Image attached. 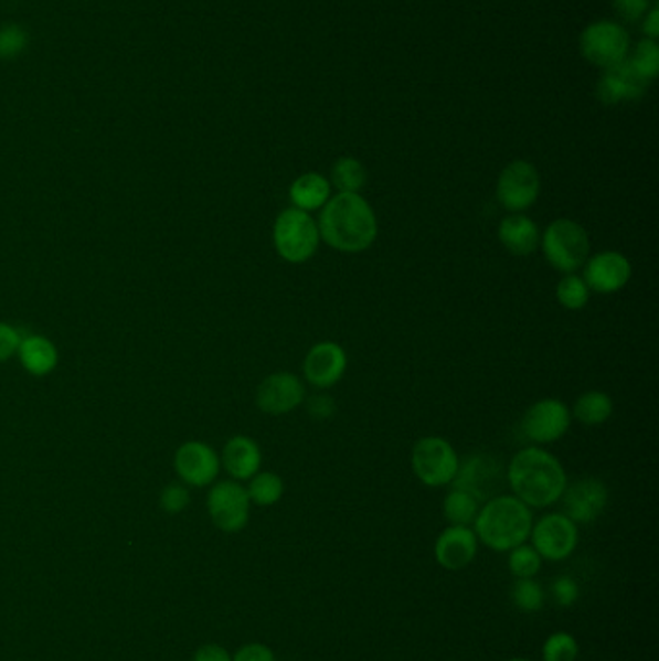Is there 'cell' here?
I'll list each match as a JSON object with an SVG mask.
<instances>
[{"instance_id": "cell-14", "label": "cell", "mask_w": 659, "mask_h": 661, "mask_svg": "<svg viewBox=\"0 0 659 661\" xmlns=\"http://www.w3.org/2000/svg\"><path fill=\"white\" fill-rule=\"evenodd\" d=\"M582 267V279L588 285L589 292L597 295H615L627 287L633 277V265L628 257L613 249H605L596 256L588 257Z\"/></svg>"}, {"instance_id": "cell-9", "label": "cell", "mask_w": 659, "mask_h": 661, "mask_svg": "<svg viewBox=\"0 0 659 661\" xmlns=\"http://www.w3.org/2000/svg\"><path fill=\"white\" fill-rule=\"evenodd\" d=\"M528 540L543 561H565L578 545V524L563 513L545 514L534 522Z\"/></svg>"}, {"instance_id": "cell-15", "label": "cell", "mask_w": 659, "mask_h": 661, "mask_svg": "<svg viewBox=\"0 0 659 661\" xmlns=\"http://www.w3.org/2000/svg\"><path fill=\"white\" fill-rule=\"evenodd\" d=\"M306 398V387L298 375L290 372H277L267 375L259 390L256 401L259 411L272 416L295 413Z\"/></svg>"}, {"instance_id": "cell-18", "label": "cell", "mask_w": 659, "mask_h": 661, "mask_svg": "<svg viewBox=\"0 0 659 661\" xmlns=\"http://www.w3.org/2000/svg\"><path fill=\"white\" fill-rule=\"evenodd\" d=\"M174 468L182 478V482L194 486V488H203V486L215 482L221 460L210 445L202 444V441H188L177 451Z\"/></svg>"}, {"instance_id": "cell-23", "label": "cell", "mask_w": 659, "mask_h": 661, "mask_svg": "<svg viewBox=\"0 0 659 661\" xmlns=\"http://www.w3.org/2000/svg\"><path fill=\"white\" fill-rule=\"evenodd\" d=\"M18 356L22 366L32 375H47L55 370L59 364V352L55 344L49 341L47 337L30 335L22 339Z\"/></svg>"}, {"instance_id": "cell-38", "label": "cell", "mask_w": 659, "mask_h": 661, "mask_svg": "<svg viewBox=\"0 0 659 661\" xmlns=\"http://www.w3.org/2000/svg\"><path fill=\"white\" fill-rule=\"evenodd\" d=\"M612 2L620 17L628 20V22L640 20L644 12L648 10V0H612Z\"/></svg>"}, {"instance_id": "cell-20", "label": "cell", "mask_w": 659, "mask_h": 661, "mask_svg": "<svg viewBox=\"0 0 659 661\" xmlns=\"http://www.w3.org/2000/svg\"><path fill=\"white\" fill-rule=\"evenodd\" d=\"M497 238L512 256L528 257L540 248V228L524 213H511L497 228Z\"/></svg>"}, {"instance_id": "cell-34", "label": "cell", "mask_w": 659, "mask_h": 661, "mask_svg": "<svg viewBox=\"0 0 659 661\" xmlns=\"http://www.w3.org/2000/svg\"><path fill=\"white\" fill-rule=\"evenodd\" d=\"M551 596L561 607H571L581 598V588L573 576H557L551 584Z\"/></svg>"}, {"instance_id": "cell-6", "label": "cell", "mask_w": 659, "mask_h": 661, "mask_svg": "<svg viewBox=\"0 0 659 661\" xmlns=\"http://www.w3.org/2000/svg\"><path fill=\"white\" fill-rule=\"evenodd\" d=\"M411 462L419 482L427 488H443L455 480L460 459L447 439L429 436L422 437L412 447Z\"/></svg>"}, {"instance_id": "cell-2", "label": "cell", "mask_w": 659, "mask_h": 661, "mask_svg": "<svg viewBox=\"0 0 659 661\" xmlns=\"http://www.w3.org/2000/svg\"><path fill=\"white\" fill-rule=\"evenodd\" d=\"M507 483L512 495L524 505L545 509L557 503L568 480L557 457L532 445L512 457L507 467Z\"/></svg>"}, {"instance_id": "cell-16", "label": "cell", "mask_w": 659, "mask_h": 661, "mask_svg": "<svg viewBox=\"0 0 659 661\" xmlns=\"http://www.w3.org/2000/svg\"><path fill=\"white\" fill-rule=\"evenodd\" d=\"M349 359L341 344L333 341L313 344L304 359V377L316 390H329L341 382Z\"/></svg>"}, {"instance_id": "cell-35", "label": "cell", "mask_w": 659, "mask_h": 661, "mask_svg": "<svg viewBox=\"0 0 659 661\" xmlns=\"http://www.w3.org/2000/svg\"><path fill=\"white\" fill-rule=\"evenodd\" d=\"M190 503V493H188L184 486L180 483H169L163 491H161V507H163L167 513L177 514L182 513Z\"/></svg>"}, {"instance_id": "cell-41", "label": "cell", "mask_w": 659, "mask_h": 661, "mask_svg": "<svg viewBox=\"0 0 659 661\" xmlns=\"http://www.w3.org/2000/svg\"><path fill=\"white\" fill-rule=\"evenodd\" d=\"M658 9L653 7V9H651L650 12H648V17H646V20H644V32H646V35H648L650 40H656V38H658Z\"/></svg>"}, {"instance_id": "cell-27", "label": "cell", "mask_w": 659, "mask_h": 661, "mask_svg": "<svg viewBox=\"0 0 659 661\" xmlns=\"http://www.w3.org/2000/svg\"><path fill=\"white\" fill-rule=\"evenodd\" d=\"M248 498L254 505L273 507L285 495V482L275 472H257L249 478Z\"/></svg>"}, {"instance_id": "cell-3", "label": "cell", "mask_w": 659, "mask_h": 661, "mask_svg": "<svg viewBox=\"0 0 659 661\" xmlns=\"http://www.w3.org/2000/svg\"><path fill=\"white\" fill-rule=\"evenodd\" d=\"M532 526V509L519 498L501 493L480 507L472 530L480 544L493 552L504 553L527 544Z\"/></svg>"}, {"instance_id": "cell-36", "label": "cell", "mask_w": 659, "mask_h": 661, "mask_svg": "<svg viewBox=\"0 0 659 661\" xmlns=\"http://www.w3.org/2000/svg\"><path fill=\"white\" fill-rule=\"evenodd\" d=\"M22 337L14 327L0 321V362H7L17 354Z\"/></svg>"}, {"instance_id": "cell-10", "label": "cell", "mask_w": 659, "mask_h": 661, "mask_svg": "<svg viewBox=\"0 0 659 661\" xmlns=\"http://www.w3.org/2000/svg\"><path fill=\"white\" fill-rule=\"evenodd\" d=\"M571 420V408L563 401L542 398L524 413L520 429L530 444L550 445L565 436Z\"/></svg>"}, {"instance_id": "cell-30", "label": "cell", "mask_w": 659, "mask_h": 661, "mask_svg": "<svg viewBox=\"0 0 659 661\" xmlns=\"http://www.w3.org/2000/svg\"><path fill=\"white\" fill-rule=\"evenodd\" d=\"M578 653H581V646L576 642V638L565 632V630L553 632L543 642V661H576L578 660Z\"/></svg>"}, {"instance_id": "cell-22", "label": "cell", "mask_w": 659, "mask_h": 661, "mask_svg": "<svg viewBox=\"0 0 659 661\" xmlns=\"http://www.w3.org/2000/svg\"><path fill=\"white\" fill-rule=\"evenodd\" d=\"M331 190H333V186L323 174L304 172L293 182L288 195H290V202H293L296 210L311 213V211L321 210L331 200Z\"/></svg>"}, {"instance_id": "cell-42", "label": "cell", "mask_w": 659, "mask_h": 661, "mask_svg": "<svg viewBox=\"0 0 659 661\" xmlns=\"http://www.w3.org/2000/svg\"><path fill=\"white\" fill-rule=\"evenodd\" d=\"M509 661H532V660H522V658H517V660H509Z\"/></svg>"}, {"instance_id": "cell-32", "label": "cell", "mask_w": 659, "mask_h": 661, "mask_svg": "<svg viewBox=\"0 0 659 661\" xmlns=\"http://www.w3.org/2000/svg\"><path fill=\"white\" fill-rule=\"evenodd\" d=\"M630 66L635 68L636 74L640 78L650 82V79L658 76L659 71V49L656 45V41L646 40L635 49V55L633 58H628Z\"/></svg>"}, {"instance_id": "cell-25", "label": "cell", "mask_w": 659, "mask_h": 661, "mask_svg": "<svg viewBox=\"0 0 659 661\" xmlns=\"http://www.w3.org/2000/svg\"><path fill=\"white\" fill-rule=\"evenodd\" d=\"M368 172L364 164L360 163L354 157H341L331 169V186L339 190V194H360V190L365 186Z\"/></svg>"}, {"instance_id": "cell-21", "label": "cell", "mask_w": 659, "mask_h": 661, "mask_svg": "<svg viewBox=\"0 0 659 661\" xmlns=\"http://www.w3.org/2000/svg\"><path fill=\"white\" fill-rule=\"evenodd\" d=\"M223 467L234 480H249L262 468V449L252 437L236 436L223 449Z\"/></svg>"}, {"instance_id": "cell-28", "label": "cell", "mask_w": 659, "mask_h": 661, "mask_svg": "<svg viewBox=\"0 0 659 661\" xmlns=\"http://www.w3.org/2000/svg\"><path fill=\"white\" fill-rule=\"evenodd\" d=\"M555 296H557L559 303L565 310L578 311L588 306L589 288L581 275L568 273L563 279L559 280Z\"/></svg>"}, {"instance_id": "cell-13", "label": "cell", "mask_w": 659, "mask_h": 661, "mask_svg": "<svg viewBox=\"0 0 659 661\" xmlns=\"http://www.w3.org/2000/svg\"><path fill=\"white\" fill-rule=\"evenodd\" d=\"M581 51L588 63L612 68L627 58L628 33L615 22H596L582 33Z\"/></svg>"}, {"instance_id": "cell-29", "label": "cell", "mask_w": 659, "mask_h": 661, "mask_svg": "<svg viewBox=\"0 0 659 661\" xmlns=\"http://www.w3.org/2000/svg\"><path fill=\"white\" fill-rule=\"evenodd\" d=\"M511 599L520 611L535 614L545 604V591H543L542 584L535 583L534 578H519L512 586Z\"/></svg>"}, {"instance_id": "cell-17", "label": "cell", "mask_w": 659, "mask_h": 661, "mask_svg": "<svg viewBox=\"0 0 659 661\" xmlns=\"http://www.w3.org/2000/svg\"><path fill=\"white\" fill-rule=\"evenodd\" d=\"M478 545L480 542L470 526H449L435 540V561L445 571L457 573L472 565Z\"/></svg>"}, {"instance_id": "cell-12", "label": "cell", "mask_w": 659, "mask_h": 661, "mask_svg": "<svg viewBox=\"0 0 659 661\" xmlns=\"http://www.w3.org/2000/svg\"><path fill=\"white\" fill-rule=\"evenodd\" d=\"M559 501L563 503V514L574 524H592L605 513L609 503V490L599 478L586 476L576 482L566 483Z\"/></svg>"}, {"instance_id": "cell-19", "label": "cell", "mask_w": 659, "mask_h": 661, "mask_svg": "<svg viewBox=\"0 0 659 661\" xmlns=\"http://www.w3.org/2000/svg\"><path fill=\"white\" fill-rule=\"evenodd\" d=\"M646 86H648V82L640 78L628 63V58H625L612 68H605V74L597 84V97L605 105L633 102V99L642 97Z\"/></svg>"}, {"instance_id": "cell-40", "label": "cell", "mask_w": 659, "mask_h": 661, "mask_svg": "<svg viewBox=\"0 0 659 661\" xmlns=\"http://www.w3.org/2000/svg\"><path fill=\"white\" fill-rule=\"evenodd\" d=\"M194 661H233V655L223 646L203 644L194 653Z\"/></svg>"}, {"instance_id": "cell-5", "label": "cell", "mask_w": 659, "mask_h": 661, "mask_svg": "<svg viewBox=\"0 0 659 661\" xmlns=\"http://www.w3.org/2000/svg\"><path fill=\"white\" fill-rule=\"evenodd\" d=\"M545 262L563 275L576 273L589 257V236L586 228L573 218L553 221L540 238Z\"/></svg>"}, {"instance_id": "cell-7", "label": "cell", "mask_w": 659, "mask_h": 661, "mask_svg": "<svg viewBox=\"0 0 659 661\" xmlns=\"http://www.w3.org/2000/svg\"><path fill=\"white\" fill-rule=\"evenodd\" d=\"M504 483L507 470L503 465L491 455L478 452L458 465L453 488L470 493L478 503H486L489 499L501 495Z\"/></svg>"}, {"instance_id": "cell-39", "label": "cell", "mask_w": 659, "mask_h": 661, "mask_svg": "<svg viewBox=\"0 0 659 661\" xmlns=\"http://www.w3.org/2000/svg\"><path fill=\"white\" fill-rule=\"evenodd\" d=\"M334 411H337V405H334L333 398L327 397V395H316V397H311L310 401H308V413H310L311 418H316V420H327V418H331Z\"/></svg>"}, {"instance_id": "cell-11", "label": "cell", "mask_w": 659, "mask_h": 661, "mask_svg": "<svg viewBox=\"0 0 659 661\" xmlns=\"http://www.w3.org/2000/svg\"><path fill=\"white\" fill-rule=\"evenodd\" d=\"M249 507L246 488L238 482H219L208 495V511L211 521L226 534H236L246 529L249 521Z\"/></svg>"}, {"instance_id": "cell-26", "label": "cell", "mask_w": 659, "mask_h": 661, "mask_svg": "<svg viewBox=\"0 0 659 661\" xmlns=\"http://www.w3.org/2000/svg\"><path fill=\"white\" fill-rule=\"evenodd\" d=\"M481 503L463 490H453L443 501V514L450 526H472L476 516L480 513Z\"/></svg>"}, {"instance_id": "cell-24", "label": "cell", "mask_w": 659, "mask_h": 661, "mask_svg": "<svg viewBox=\"0 0 659 661\" xmlns=\"http://www.w3.org/2000/svg\"><path fill=\"white\" fill-rule=\"evenodd\" d=\"M613 398L604 393V391H588L581 397L576 398V403L573 406V413L576 420L588 426V428H596L602 426L605 422L609 420L613 416Z\"/></svg>"}, {"instance_id": "cell-37", "label": "cell", "mask_w": 659, "mask_h": 661, "mask_svg": "<svg viewBox=\"0 0 659 661\" xmlns=\"http://www.w3.org/2000/svg\"><path fill=\"white\" fill-rule=\"evenodd\" d=\"M233 661H277L269 646L262 642H249L238 648V652L234 653Z\"/></svg>"}, {"instance_id": "cell-33", "label": "cell", "mask_w": 659, "mask_h": 661, "mask_svg": "<svg viewBox=\"0 0 659 661\" xmlns=\"http://www.w3.org/2000/svg\"><path fill=\"white\" fill-rule=\"evenodd\" d=\"M28 41H30V35H28L24 28L7 25L0 32V56L2 58H14V56L22 55L24 49L28 47Z\"/></svg>"}, {"instance_id": "cell-4", "label": "cell", "mask_w": 659, "mask_h": 661, "mask_svg": "<svg viewBox=\"0 0 659 661\" xmlns=\"http://www.w3.org/2000/svg\"><path fill=\"white\" fill-rule=\"evenodd\" d=\"M318 221L310 213L296 207L280 211L273 225V244L275 249L288 264H306L318 254Z\"/></svg>"}, {"instance_id": "cell-8", "label": "cell", "mask_w": 659, "mask_h": 661, "mask_svg": "<svg viewBox=\"0 0 659 661\" xmlns=\"http://www.w3.org/2000/svg\"><path fill=\"white\" fill-rule=\"evenodd\" d=\"M542 190L540 172L528 161H512L497 179V202L509 213H524L530 210Z\"/></svg>"}, {"instance_id": "cell-31", "label": "cell", "mask_w": 659, "mask_h": 661, "mask_svg": "<svg viewBox=\"0 0 659 661\" xmlns=\"http://www.w3.org/2000/svg\"><path fill=\"white\" fill-rule=\"evenodd\" d=\"M543 559L540 553L535 552L532 545L522 544L509 552V571L511 575L519 578H534L540 568H542Z\"/></svg>"}, {"instance_id": "cell-1", "label": "cell", "mask_w": 659, "mask_h": 661, "mask_svg": "<svg viewBox=\"0 0 659 661\" xmlns=\"http://www.w3.org/2000/svg\"><path fill=\"white\" fill-rule=\"evenodd\" d=\"M319 236L341 254H362L380 234L378 215L360 194H337L319 210Z\"/></svg>"}]
</instances>
